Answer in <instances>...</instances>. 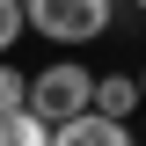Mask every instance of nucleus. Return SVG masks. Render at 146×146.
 I'll return each instance as SVG.
<instances>
[{"label": "nucleus", "mask_w": 146, "mask_h": 146, "mask_svg": "<svg viewBox=\"0 0 146 146\" xmlns=\"http://www.w3.org/2000/svg\"><path fill=\"white\" fill-rule=\"evenodd\" d=\"M51 146H131V124H117V117H95V110H80V117L51 124Z\"/></svg>", "instance_id": "nucleus-3"}, {"label": "nucleus", "mask_w": 146, "mask_h": 146, "mask_svg": "<svg viewBox=\"0 0 146 146\" xmlns=\"http://www.w3.org/2000/svg\"><path fill=\"white\" fill-rule=\"evenodd\" d=\"M131 110H139V73H102L95 80V117H117L124 124Z\"/></svg>", "instance_id": "nucleus-4"}, {"label": "nucleus", "mask_w": 146, "mask_h": 146, "mask_svg": "<svg viewBox=\"0 0 146 146\" xmlns=\"http://www.w3.org/2000/svg\"><path fill=\"white\" fill-rule=\"evenodd\" d=\"M139 102H146V66H139Z\"/></svg>", "instance_id": "nucleus-8"}, {"label": "nucleus", "mask_w": 146, "mask_h": 146, "mask_svg": "<svg viewBox=\"0 0 146 146\" xmlns=\"http://www.w3.org/2000/svg\"><path fill=\"white\" fill-rule=\"evenodd\" d=\"M29 29V22H22V0H0V58L15 51V36Z\"/></svg>", "instance_id": "nucleus-7"}, {"label": "nucleus", "mask_w": 146, "mask_h": 146, "mask_svg": "<svg viewBox=\"0 0 146 146\" xmlns=\"http://www.w3.org/2000/svg\"><path fill=\"white\" fill-rule=\"evenodd\" d=\"M7 110H29V73L0 58V117H7Z\"/></svg>", "instance_id": "nucleus-6"}, {"label": "nucleus", "mask_w": 146, "mask_h": 146, "mask_svg": "<svg viewBox=\"0 0 146 146\" xmlns=\"http://www.w3.org/2000/svg\"><path fill=\"white\" fill-rule=\"evenodd\" d=\"M131 7H139V15H146V0H131Z\"/></svg>", "instance_id": "nucleus-9"}, {"label": "nucleus", "mask_w": 146, "mask_h": 146, "mask_svg": "<svg viewBox=\"0 0 146 146\" xmlns=\"http://www.w3.org/2000/svg\"><path fill=\"white\" fill-rule=\"evenodd\" d=\"M0 146H51V124L36 110H7L0 117Z\"/></svg>", "instance_id": "nucleus-5"}, {"label": "nucleus", "mask_w": 146, "mask_h": 146, "mask_svg": "<svg viewBox=\"0 0 146 146\" xmlns=\"http://www.w3.org/2000/svg\"><path fill=\"white\" fill-rule=\"evenodd\" d=\"M22 22L51 44H95L117 22V0H22Z\"/></svg>", "instance_id": "nucleus-1"}, {"label": "nucleus", "mask_w": 146, "mask_h": 146, "mask_svg": "<svg viewBox=\"0 0 146 146\" xmlns=\"http://www.w3.org/2000/svg\"><path fill=\"white\" fill-rule=\"evenodd\" d=\"M29 110L44 124H66V117L95 110V73L80 66V58H51L44 73H29Z\"/></svg>", "instance_id": "nucleus-2"}]
</instances>
